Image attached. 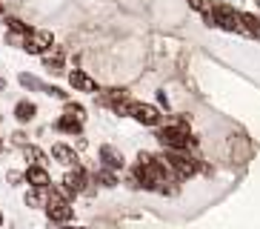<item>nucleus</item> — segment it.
Returning a JSON list of instances; mask_svg holds the SVG:
<instances>
[{"label":"nucleus","instance_id":"obj_1","mask_svg":"<svg viewBox=\"0 0 260 229\" xmlns=\"http://www.w3.org/2000/svg\"><path fill=\"white\" fill-rule=\"evenodd\" d=\"M157 140L163 144V149H177V152H186L189 146H194L198 140L191 137V132L186 129V121H175L172 126H163L157 129Z\"/></svg>","mask_w":260,"mask_h":229},{"label":"nucleus","instance_id":"obj_2","mask_svg":"<svg viewBox=\"0 0 260 229\" xmlns=\"http://www.w3.org/2000/svg\"><path fill=\"white\" fill-rule=\"evenodd\" d=\"M43 209H46L49 215V221L52 223H69L72 218H75V209L69 206V201L60 195V189H52L49 186V195H46V204H43Z\"/></svg>","mask_w":260,"mask_h":229},{"label":"nucleus","instance_id":"obj_3","mask_svg":"<svg viewBox=\"0 0 260 229\" xmlns=\"http://www.w3.org/2000/svg\"><path fill=\"white\" fill-rule=\"evenodd\" d=\"M163 163H166L169 172H172V175H177V178H191L200 169L198 158H191L189 152H177V149H166Z\"/></svg>","mask_w":260,"mask_h":229},{"label":"nucleus","instance_id":"obj_4","mask_svg":"<svg viewBox=\"0 0 260 229\" xmlns=\"http://www.w3.org/2000/svg\"><path fill=\"white\" fill-rule=\"evenodd\" d=\"M100 103L109 106L115 114H120V118H132V103L135 100L129 98L126 89H106V95H100Z\"/></svg>","mask_w":260,"mask_h":229},{"label":"nucleus","instance_id":"obj_5","mask_svg":"<svg viewBox=\"0 0 260 229\" xmlns=\"http://www.w3.org/2000/svg\"><path fill=\"white\" fill-rule=\"evenodd\" d=\"M52 43H54V38L49 29H31L23 38V49L29 54H43L46 49H52Z\"/></svg>","mask_w":260,"mask_h":229},{"label":"nucleus","instance_id":"obj_6","mask_svg":"<svg viewBox=\"0 0 260 229\" xmlns=\"http://www.w3.org/2000/svg\"><path fill=\"white\" fill-rule=\"evenodd\" d=\"M17 83L23 86V89H31V92H46V95H52V98H66V92L63 89H57V86H49V83H43L40 77H35L31 72H20L17 75Z\"/></svg>","mask_w":260,"mask_h":229},{"label":"nucleus","instance_id":"obj_7","mask_svg":"<svg viewBox=\"0 0 260 229\" xmlns=\"http://www.w3.org/2000/svg\"><path fill=\"white\" fill-rule=\"evenodd\" d=\"M132 118L138 123H143V126H157L160 123V109L152 106V103H132Z\"/></svg>","mask_w":260,"mask_h":229},{"label":"nucleus","instance_id":"obj_8","mask_svg":"<svg viewBox=\"0 0 260 229\" xmlns=\"http://www.w3.org/2000/svg\"><path fill=\"white\" fill-rule=\"evenodd\" d=\"M23 181L29 183L31 189H49V186H52V175H49V169L40 166V163H31V166L26 169Z\"/></svg>","mask_w":260,"mask_h":229},{"label":"nucleus","instance_id":"obj_9","mask_svg":"<svg viewBox=\"0 0 260 229\" xmlns=\"http://www.w3.org/2000/svg\"><path fill=\"white\" fill-rule=\"evenodd\" d=\"M100 163H103V169H112V172H117V169L126 166V158H123V152L117 149V146L103 144V146H100Z\"/></svg>","mask_w":260,"mask_h":229},{"label":"nucleus","instance_id":"obj_10","mask_svg":"<svg viewBox=\"0 0 260 229\" xmlns=\"http://www.w3.org/2000/svg\"><path fill=\"white\" fill-rule=\"evenodd\" d=\"M52 158L60 163V166H66V169H75L77 166V152L72 149L69 144H63V140H57V144L52 146Z\"/></svg>","mask_w":260,"mask_h":229},{"label":"nucleus","instance_id":"obj_11","mask_svg":"<svg viewBox=\"0 0 260 229\" xmlns=\"http://www.w3.org/2000/svg\"><path fill=\"white\" fill-rule=\"evenodd\" d=\"M63 186L66 189H72L77 195V192H86V186H89V172L80 166H75L72 172H66V178H63Z\"/></svg>","mask_w":260,"mask_h":229},{"label":"nucleus","instance_id":"obj_12","mask_svg":"<svg viewBox=\"0 0 260 229\" xmlns=\"http://www.w3.org/2000/svg\"><path fill=\"white\" fill-rule=\"evenodd\" d=\"M69 86L77 92H100L98 83H94V77L92 75H86L83 69H72L69 72Z\"/></svg>","mask_w":260,"mask_h":229},{"label":"nucleus","instance_id":"obj_13","mask_svg":"<svg viewBox=\"0 0 260 229\" xmlns=\"http://www.w3.org/2000/svg\"><path fill=\"white\" fill-rule=\"evenodd\" d=\"M35 114H38V106H35L31 100H17L15 103V121L17 123H31Z\"/></svg>","mask_w":260,"mask_h":229},{"label":"nucleus","instance_id":"obj_14","mask_svg":"<svg viewBox=\"0 0 260 229\" xmlns=\"http://www.w3.org/2000/svg\"><path fill=\"white\" fill-rule=\"evenodd\" d=\"M54 129L66 132V135H80V132H83V121H77V118H72V114H63V118L54 121Z\"/></svg>","mask_w":260,"mask_h":229},{"label":"nucleus","instance_id":"obj_15","mask_svg":"<svg viewBox=\"0 0 260 229\" xmlns=\"http://www.w3.org/2000/svg\"><path fill=\"white\" fill-rule=\"evenodd\" d=\"M43 69H46L49 75L60 77L66 72V58L63 54H43Z\"/></svg>","mask_w":260,"mask_h":229},{"label":"nucleus","instance_id":"obj_16","mask_svg":"<svg viewBox=\"0 0 260 229\" xmlns=\"http://www.w3.org/2000/svg\"><path fill=\"white\" fill-rule=\"evenodd\" d=\"M23 158L29 160V166H31V163L46 166V152H43L40 146H35V144H23Z\"/></svg>","mask_w":260,"mask_h":229},{"label":"nucleus","instance_id":"obj_17","mask_svg":"<svg viewBox=\"0 0 260 229\" xmlns=\"http://www.w3.org/2000/svg\"><path fill=\"white\" fill-rule=\"evenodd\" d=\"M94 181H98V186H106V189L117 186V175L112 172V169H100L98 175H94Z\"/></svg>","mask_w":260,"mask_h":229},{"label":"nucleus","instance_id":"obj_18","mask_svg":"<svg viewBox=\"0 0 260 229\" xmlns=\"http://www.w3.org/2000/svg\"><path fill=\"white\" fill-rule=\"evenodd\" d=\"M46 189H29L26 192V206H31V209H40V206L46 204V195H43Z\"/></svg>","mask_w":260,"mask_h":229},{"label":"nucleus","instance_id":"obj_19","mask_svg":"<svg viewBox=\"0 0 260 229\" xmlns=\"http://www.w3.org/2000/svg\"><path fill=\"white\" fill-rule=\"evenodd\" d=\"M6 26H9V32H15V35H20V38H26L31 32V26H26L20 17H6Z\"/></svg>","mask_w":260,"mask_h":229},{"label":"nucleus","instance_id":"obj_20","mask_svg":"<svg viewBox=\"0 0 260 229\" xmlns=\"http://www.w3.org/2000/svg\"><path fill=\"white\" fill-rule=\"evenodd\" d=\"M66 114H72V118H77V121H83V118H86V106H83V103L69 100V103H66Z\"/></svg>","mask_w":260,"mask_h":229},{"label":"nucleus","instance_id":"obj_21","mask_svg":"<svg viewBox=\"0 0 260 229\" xmlns=\"http://www.w3.org/2000/svg\"><path fill=\"white\" fill-rule=\"evenodd\" d=\"M6 181L12 183V186H17V183H23V172H17V169H9V172H6Z\"/></svg>","mask_w":260,"mask_h":229},{"label":"nucleus","instance_id":"obj_22","mask_svg":"<svg viewBox=\"0 0 260 229\" xmlns=\"http://www.w3.org/2000/svg\"><path fill=\"white\" fill-rule=\"evenodd\" d=\"M6 43H9V46H23V38H20V35H15V32H9V35H6Z\"/></svg>","mask_w":260,"mask_h":229},{"label":"nucleus","instance_id":"obj_23","mask_svg":"<svg viewBox=\"0 0 260 229\" xmlns=\"http://www.w3.org/2000/svg\"><path fill=\"white\" fill-rule=\"evenodd\" d=\"M191 9H198V12H206V0H189Z\"/></svg>","mask_w":260,"mask_h":229},{"label":"nucleus","instance_id":"obj_24","mask_svg":"<svg viewBox=\"0 0 260 229\" xmlns=\"http://www.w3.org/2000/svg\"><path fill=\"white\" fill-rule=\"evenodd\" d=\"M157 100H160V106H166V109H169V98H166V92H160V95H157Z\"/></svg>","mask_w":260,"mask_h":229},{"label":"nucleus","instance_id":"obj_25","mask_svg":"<svg viewBox=\"0 0 260 229\" xmlns=\"http://www.w3.org/2000/svg\"><path fill=\"white\" fill-rule=\"evenodd\" d=\"M60 229H83V226H69V223H63Z\"/></svg>","mask_w":260,"mask_h":229},{"label":"nucleus","instance_id":"obj_26","mask_svg":"<svg viewBox=\"0 0 260 229\" xmlns=\"http://www.w3.org/2000/svg\"><path fill=\"white\" fill-rule=\"evenodd\" d=\"M3 89H6V80H3V77H0V92H3Z\"/></svg>","mask_w":260,"mask_h":229},{"label":"nucleus","instance_id":"obj_27","mask_svg":"<svg viewBox=\"0 0 260 229\" xmlns=\"http://www.w3.org/2000/svg\"><path fill=\"white\" fill-rule=\"evenodd\" d=\"M0 152H3V140H0Z\"/></svg>","mask_w":260,"mask_h":229},{"label":"nucleus","instance_id":"obj_28","mask_svg":"<svg viewBox=\"0 0 260 229\" xmlns=\"http://www.w3.org/2000/svg\"><path fill=\"white\" fill-rule=\"evenodd\" d=\"M0 226H3V215H0Z\"/></svg>","mask_w":260,"mask_h":229},{"label":"nucleus","instance_id":"obj_29","mask_svg":"<svg viewBox=\"0 0 260 229\" xmlns=\"http://www.w3.org/2000/svg\"><path fill=\"white\" fill-rule=\"evenodd\" d=\"M0 15H3V3H0Z\"/></svg>","mask_w":260,"mask_h":229}]
</instances>
